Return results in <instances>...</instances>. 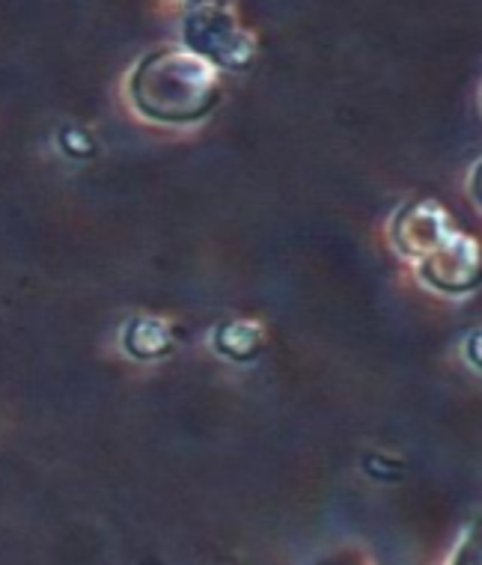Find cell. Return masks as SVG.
Listing matches in <instances>:
<instances>
[{
  "label": "cell",
  "mask_w": 482,
  "mask_h": 565,
  "mask_svg": "<svg viewBox=\"0 0 482 565\" xmlns=\"http://www.w3.org/2000/svg\"><path fill=\"white\" fill-rule=\"evenodd\" d=\"M131 87H135L138 105L149 117L173 119V122L203 117L217 96L212 68L203 60L176 49L152 54L140 66Z\"/></svg>",
  "instance_id": "cell-1"
}]
</instances>
